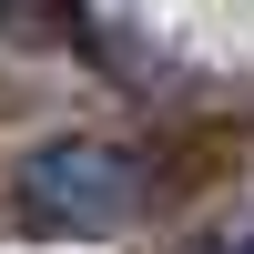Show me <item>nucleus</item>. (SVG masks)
Returning <instances> with one entry per match:
<instances>
[{
    "instance_id": "1",
    "label": "nucleus",
    "mask_w": 254,
    "mask_h": 254,
    "mask_svg": "<svg viewBox=\"0 0 254 254\" xmlns=\"http://www.w3.org/2000/svg\"><path fill=\"white\" fill-rule=\"evenodd\" d=\"M10 214L41 224V234H112L122 214H142V193H153V163L122 153V142H41L31 163L10 173Z\"/></svg>"
},
{
    "instance_id": "2",
    "label": "nucleus",
    "mask_w": 254,
    "mask_h": 254,
    "mask_svg": "<svg viewBox=\"0 0 254 254\" xmlns=\"http://www.w3.org/2000/svg\"><path fill=\"white\" fill-rule=\"evenodd\" d=\"M203 254H254V234H224V244H203Z\"/></svg>"
}]
</instances>
